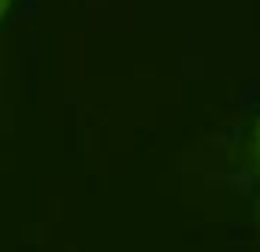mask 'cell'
<instances>
[{
  "label": "cell",
  "instance_id": "obj_2",
  "mask_svg": "<svg viewBox=\"0 0 260 252\" xmlns=\"http://www.w3.org/2000/svg\"><path fill=\"white\" fill-rule=\"evenodd\" d=\"M8 11H11V0H0V22L8 19Z\"/></svg>",
  "mask_w": 260,
  "mask_h": 252
},
{
  "label": "cell",
  "instance_id": "obj_3",
  "mask_svg": "<svg viewBox=\"0 0 260 252\" xmlns=\"http://www.w3.org/2000/svg\"><path fill=\"white\" fill-rule=\"evenodd\" d=\"M256 219H260V208H256Z\"/></svg>",
  "mask_w": 260,
  "mask_h": 252
},
{
  "label": "cell",
  "instance_id": "obj_1",
  "mask_svg": "<svg viewBox=\"0 0 260 252\" xmlns=\"http://www.w3.org/2000/svg\"><path fill=\"white\" fill-rule=\"evenodd\" d=\"M249 163L256 167V174H260V119H256V126H253V137H249Z\"/></svg>",
  "mask_w": 260,
  "mask_h": 252
}]
</instances>
